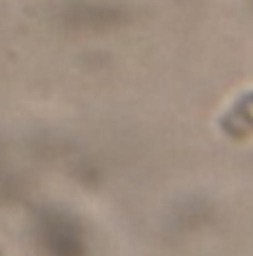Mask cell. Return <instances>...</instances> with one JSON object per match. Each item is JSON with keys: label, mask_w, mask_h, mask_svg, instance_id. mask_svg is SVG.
<instances>
[{"label": "cell", "mask_w": 253, "mask_h": 256, "mask_svg": "<svg viewBox=\"0 0 253 256\" xmlns=\"http://www.w3.org/2000/svg\"><path fill=\"white\" fill-rule=\"evenodd\" d=\"M219 130L229 140H246L253 136V89L239 94L219 118Z\"/></svg>", "instance_id": "1"}]
</instances>
